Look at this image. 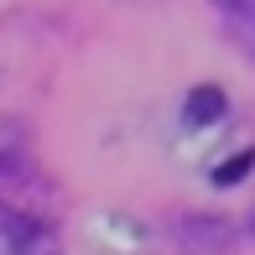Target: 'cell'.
<instances>
[{"mask_svg":"<svg viewBox=\"0 0 255 255\" xmlns=\"http://www.w3.org/2000/svg\"><path fill=\"white\" fill-rule=\"evenodd\" d=\"M250 161H255L250 151H245V156H229V161H224V172H214V182H240V177L250 172Z\"/></svg>","mask_w":255,"mask_h":255,"instance_id":"obj_5","label":"cell"},{"mask_svg":"<svg viewBox=\"0 0 255 255\" xmlns=\"http://www.w3.org/2000/svg\"><path fill=\"white\" fill-rule=\"evenodd\" d=\"M182 235H188V250H219V245L229 240V229H224V224H203V219H188Z\"/></svg>","mask_w":255,"mask_h":255,"instance_id":"obj_3","label":"cell"},{"mask_svg":"<svg viewBox=\"0 0 255 255\" xmlns=\"http://www.w3.org/2000/svg\"><path fill=\"white\" fill-rule=\"evenodd\" d=\"M0 255H52L47 235L37 229V219H26L10 203H0Z\"/></svg>","mask_w":255,"mask_h":255,"instance_id":"obj_1","label":"cell"},{"mask_svg":"<svg viewBox=\"0 0 255 255\" xmlns=\"http://www.w3.org/2000/svg\"><path fill=\"white\" fill-rule=\"evenodd\" d=\"M219 115H224V94L219 89H198L188 99V120H219Z\"/></svg>","mask_w":255,"mask_h":255,"instance_id":"obj_4","label":"cell"},{"mask_svg":"<svg viewBox=\"0 0 255 255\" xmlns=\"http://www.w3.org/2000/svg\"><path fill=\"white\" fill-rule=\"evenodd\" d=\"M214 5H219V16L229 21V31L255 52V0H214Z\"/></svg>","mask_w":255,"mask_h":255,"instance_id":"obj_2","label":"cell"}]
</instances>
